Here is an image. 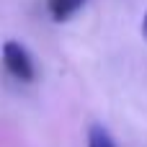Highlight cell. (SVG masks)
Here are the masks:
<instances>
[{
	"label": "cell",
	"instance_id": "obj_2",
	"mask_svg": "<svg viewBox=\"0 0 147 147\" xmlns=\"http://www.w3.org/2000/svg\"><path fill=\"white\" fill-rule=\"evenodd\" d=\"M88 0H47V10L52 16V21L62 23V21H70Z\"/></svg>",
	"mask_w": 147,
	"mask_h": 147
},
{
	"label": "cell",
	"instance_id": "obj_3",
	"mask_svg": "<svg viewBox=\"0 0 147 147\" xmlns=\"http://www.w3.org/2000/svg\"><path fill=\"white\" fill-rule=\"evenodd\" d=\"M88 147H119V145H116V140L109 134L106 127L93 124V127L88 129Z\"/></svg>",
	"mask_w": 147,
	"mask_h": 147
},
{
	"label": "cell",
	"instance_id": "obj_1",
	"mask_svg": "<svg viewBox=\"0 0 147 147\" xmlns=\"http://www.w3.org/2000/svg\"><path fill=\"white\" fill-rule=\"evenodd\" d=\"M3 65L8 70V75L21 80V83H31L36 78V65H34L28 49L18 41H5L3 44Z\"/></svg>",
	"mask_w": 147,
	"mask_h": 147
},
{
	"label": "cell",
	"instance_id": "obj_4",
	"mask_svg": "<svg viewBox=\"0 0 147 147\" xmlns=\"http://www.w3.org/2000/svg\"><path fill=\"white\" fill-rule=\"evenodd\" d=\"M142 36H145V41H147V13L142 16Z\"/></svg>",
	"mask_w": 147,
	"mask_h": 147
}]
</instances>
